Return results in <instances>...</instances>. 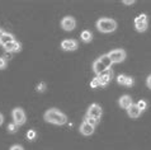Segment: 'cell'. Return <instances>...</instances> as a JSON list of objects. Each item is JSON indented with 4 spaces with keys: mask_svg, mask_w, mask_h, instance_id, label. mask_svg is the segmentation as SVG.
Returning a JSON list of instances; mask_svg holds the SVG:
<instances>
[{
    "mask_svg": "<svg viewBox=\"0 0 151 150\" xmlns=\"http://www.w3.org/2000/svg\"><path fill=\"white\" fill-rule=\"evenodd\" d=\"M61 27L62 30L66 31V32H70V31H74L75 27H76V20H75L74 17H64L61 19Z\"/></svg>",
    "mask_w": 151,
    "mask_h": 150,
    "instance_id": "6",
    "label": "cell"
},
{
    "mask_svg": "<svg viewBox=\"0 0 151 150\" xmlns=\"http://www.w3.org/2000/svg\"><path fill=\"white\" fill-rule=\"evenodd\" d=\"M118 105H119L121 108H123V110H127L128 107L132 106V98L129 97V95L124 94V95H122V97L118 99Z\"/></svg>",
    "mask_w": 151,
    "mask_h": 150,
    "instance_id": "11",
    "label": "cell"
},
{
    "mask_svg": "<svg viewBox=\"0 0 151 150\" xmlns=\"http://www.w3.org/2000/svg\"><path fill=\"white\" fill-rule=\"evenodd\" d=\"M43 118L46 122L53 123V125H58V126H62L68 122V117H66L65 113H62L61 111L56 110V108H50L45 112Z\"/></svg>",
    "mask_w": 151,
    "mask_h": 150,
    "instance_id": "1",
    "label": "cell"
},
{
    "mask_svg": "<svg viewBox=\"0 0 151 150\" xmlns=\"http://www.w3.org/2000/svg\"><path fill=\"white\" fill-rule=\"evenodd\" d=\"M127 115H128L131 118H133V120L138 118V117L141 116V110L137 107V105H133V103H132V106L127 108Z\"/></svg>",
    "mask_w": 151,
    "mask_h": 150,
    "instance_id": "12",
    "label": "cell"
},
{
    "mask_svg": "<svg viewBox=\"0 0 151 150\" xmlns=\"http://www.w3.org/2000/svg\"><path fill=\"white\" fill-rule=\"evenodd\" d=\"M93 70H94V73L96 74V76H98L99 74H102L103 71H106V70H108V69L102 64V62H100L99 59H96V60L93 62Z\"/></svg>",
    "mask_w": 151,
    "mask_h": 150,
    "instance_id": "16",
    "label": "cell"
},
{
    "mask_svg": "<svg viewBox=\"0 0 151 150\" xmlns=\"http://www.w3.org/2000/svg\"><path fill=\"white\" fill-rule=\"evenodd\" d=\"M80 134L81 135H84V136H90V135H93L94 134V126H91V125H89L86 122V121H84L83 120V122H81V125H80Z\"/></svg>",
    "mask_w": 151,
    "mask_h": 150,
    "instance_id": "10",
    "label": "cell"
},
{
    "mask_svg": "<svg viewBox=\"0 0 151 150\" xmlns=\"http://www.w3.org/2000/svg\"><path fill=\"white\" fill-rule=\"evenodd\" d=\"M27 137H28L29 140H33L36 137V132L35 131H28L27 132Z\"/></svg>",
    "mask_w": 151,
    "mask_h": 150,
    "instance_id": "25",
    "label": "cell"
},
{
    "mask_svg": "<svg viewBox=\"0 0 151 150\" xmlns=\"http://www.w3.org/2000/svg\"><path fill=\"white\" fill-rule=\"evenodd\" d=\"M149 27V20L146 14H140L135 19V28L137 32H145Z\"/></svg>",
    "mask_w": 151,
    "mask_h": 150,
    "instance_id": "5",
    "label": "cell"
},
{
    "mask_svg": "<svg viewBox=\"0 0 151 150\" xmlns=\"http://www.w3.org/2000/svg\"><path fill=\"white\" fill-rule=\"evenodd\" d=\"M146 85H147L149 89H151V75H149L147 79H146Z\"/></svg>",
    "mask_w": 151,
    "mask_h": 150,
    "instance_id": "26",
    "label": "cell"
},
{
    "mask_svg": "<svg viewBox=\"0 0 151 150\" xmlns=\"http://www.w3.org/2000/svg\"><path fill=\"white\" fill-rule=\"evenodd\" d=\"M4 48H5L6 52H19L20 50H22V46H20L19 42H17V41H14V42H10L4 46Z\"/></svg>",
    "mask_w": 151,
    "mask_h": 150,
    "instance_id": "14",
    "label": "cell"
},
{
    "mask_svg": "<svg viewBox=\"0 0 151 150\" xmlns=\"http://www.w3.org/2000/svg\"><path fill=\"white\" fill-rule=\"evenodd\" d=\"M99 60H100V62H102V64L106 66L107 69H111V66L113 65V64H112V61H111V59L108 57L107 53H106V55H102V56H100V57H99Z\"/></svg>",
    "mask_w": 151,
    "mask_h": 150,
    "instance_id": "18",
    "label": "cell"
},
{
    "mask_svg": "<svg viewBox=\"0 0 151 150\" xmlns=\"http://www.w3.org/2000/svg\"><path fill=\"white\" fill-rule=\"evenodd\" d=\"M100 84H99V80H98V78H94L93 80L90 81V88H99Z\"/></svg>",
    "mask_w": 151,
    "mask_h": 150,
    "instance_id": "22",
    "label": "cell"
},
{
    "mask_svg": "<svg viewBox=\"0 0 151 150\" xmlns=\"http://www.w3.org/2000/svg\"><path fill=\"white\" fill-rule=\"evenodd\" d=\"M96 78H98V80H99L100 87H106L113 79V71L111 69H108V70H106V71H103L102 74H99Z\"/></svg>",
    "mask_w": 151,
    "mask_h": 150,
    "instance_id": "8",
    "label": "cell"
},
{
    "mask_svg": "<svg viewBox=\"0 0 151 150\" xmlns=\"http://www.w3.org/2000/svg\"><path fill=\"white\" fill-rule=\"evenodd\" d=\"M10 150H24L23 146H20V145H13V146L10 148Z\"/></svg>",
    "mask_w": 151,
    "mask_h": 150,
    "instance_id": "27",
    "label": "cell"
},
{
    "mask_svg": "<svg viewBox=\"0 0 151 150\" xmlns=\"http://www.w3.org/2000/svg\"><path fill=\"white\" fill-rule=\"evenodd\" d=\"M123 4H126V5H133V4H135V1H133V0H131V1H129V0H124Z\"/></svg>",
    "mask_w": 151,
    "mask_h": 150,
    "instance_id": "28",
    "label": "cell"
},
{
    "mask_svg": "<svg viewBox=\"0 0 151 150\" xmlns=\"http://www.w3.org/2000/svg\"><path fill=\"white\" fill-rule=\"evenodd\" d=\"M6 68V60L3 59V57H0V70L5 69Z\"/></svg>",
    "mask_w": 151,
    "mask_h": 150,
    "instance_id": "23",
    "label": "cell"
},
{
    "mask_svg": "<svg viewBox=\"0 0 151 150\" xmlns=\"http://www.w3.org/2000/svg\"><path fill=\"white\" fill-rule=\"evenodd\" d=\"M3 122H4V116H3L1 113H0V126L3 125Z\"/></svg>",
    "mask_w": 151,
    "mask_h": 150,
    "instance_id": "29",
    "label": "cell"
},
{
    "mask_svg": "<svg viewBox=\"0 0 151 150\" xmlns=\"http://www.w3.org/2000/svg\"><path fill=\"white\" fill-rule=\"evenodd\" d=\"M45 89H46V84H45V83H40V84L37 85V90H38V92H45Z\"/></svg>",
    "mask_w": 151,
    "mask_h": 150,
    "instance_id": "24",
    "label": "cell"
},
{
    "mask_svg": "<svg viewBox=\"0 0 151 150\" xmlns=\"http://www.w3.org/2000/svg\"><path fill=\"white\" fill-rule=\"evenodd\" d=\"M3 33H4V31H3V30H0V36H1Z\"/></svg>",
    "mask_w": 151,
    "mask_h": 150,
    "instance_id": "30",
    "label": "cell"
},
{
    "mask_svg": "<svg viewBox=\"0 0 151 150\" xmlns=\"http://www.w3.org/2000/svg\"><path fill=\"white\" fill-rule=\"evenodd\" d=\"M117 83L121 85H126V87H131L133 84V79L132 78H129L127 76V75H123V74H121L117 76Z\"/></svg>",
    "mask_w": 151,
    "mask_h": 150,
    "instance_id": "13",
    "label": "cell"
},
{
    "mask_svg": "<svg viewBox=\"0 0 151 150\" xmlns=\"http://www.w3.org/2000/svg\"><path fill=\"white\" fill-rule=\"evenodd\" d=\"M96 30L102 33H111L117 30V22L111 18H100L96 20Z\"/></svg>",
    "mask_w": 151,
    "mask_h": 150,
    "instance_id": "2",
    "label": "cell"
},
{
    "mask_svg": "<svg viewBox=\"0 0 151 150\" xmlns=\"http://www.w3.org/2000/svg\"><path fill=\"white\" fill-rule=\"evenodd\" d=\"M18 127L19 126H17V125L13 122V123H9V125H8V132H9V134H15V132L17 131H18Z\"/></svg>",
    "mask_w": 151,
    "mask_h": 150,
    "instance_id": "19",
    "label": "cell"
},
{
    "mask_svg": "<svg viewBox=\"0 0 151 150\" xmlns=\"http://www.w3.org/2000/svg\"><path fill=\"white\" fill-rule=\"evenodd\" d=\"M108 57L111 59L112 61V64H119V62H122L126 60V51L122 48H114V50H112V51H109L107 53Z\"/></svg>",
    "mask_w": 151,
    "mask_h": 150,
    "instance_id": "3",
    "label": "cell"
},
{
    "mask_svg": "<svg viewBox=\"0 0 151 150\" xmlns=\"http://www.w3.org/2000/svg\"><path fill=\"white\" fill-rule=\"evenodd\" d=\"M12 117H13V122L17 125V126H22V125H24L27 121L26 113H24V111L19 107H17L12 111Z\"/></svg>",
    "mask_w": 151,
    "mask_h": 150,
    "instance_id": "4",
    "label": "cell"
},
{
    "mask_svg": "<svg viewBox=\"0 0 151 150\" xmlns=\"http://www.w3.org/2000/svg\"><path fill=\"white\" fill-rule=\"evenodd\" d=\"M102 107L99 105H96V103H93V105H90L89 108H88L86 111V117H93V118H96V120H100L102 117Z\"/></svg>",
    "mask_w": 151,
    "mask_h": 150,
    "instance_id": "7",
    "label": "cell"
},
{
    "mask_svg": "<svg viewBox=\"0 0 151 150\" xmlns=\"http://www.w3.org/2000/svg\"><path fill=\"white\" fill-rule=\"evenodd\" d=\"M91 40H93V33H91L90 31L85 30V31H83V32H81V41H83V42L89 43Z\"/></svg>",
    "mask_w": 151,
    "mask_h": 150,
    "instance_id": "17",
    "label": "cell"
},
{
    "mask_svg": "<svg viewBox=\"0 0 151 150\" xmlns=\"http://www.w3.org/2000/svg\"><path fill=\"white\" fill-rule=\"evenodd\" d=\"M84 121H86L88 123H89V125H91V126H94V127H95L96 125L99 123V120L93 118V117H86V116H85V118H84Z\"/></svg>",
    "mask_w": 151,
    "mask_h": 150,
    "instance_id": "20",
    "label": "cell"
},
{
    "mask_svg": "<svg viewBox=\"0 0 151 150\" xmlns=\"http://www.w3.org/2000/svg\"><path fill=\"white\" fill-rule=\"evenodd\" d=\"M136 105H137V107L141 110V112H142V111H145L146 108H147V103H146V101H142V99H141V101H138Z\"/></svg>",
    "mask_w": 151,
    "mask_h": 150,
    "instance_id": "21",
    "label": "cell"
},
{
    "mask_svg": "<svg viewBox=\"0 0 151 150\" xmlns=\"http://www.w3.org/2000/svg\"><path fill=\"white\" fill-rule=\"evenodd\" d=\"M78 41L75 40H64L61 42V48L64 51H75V50H78Z\"/></svg>",
    "mask_w": 151,
    "mask_h": 150,
    "instance_id": "9",
    "label": "cell"
},
{
    "mask_svg": "<svg viewBox=\"0 0 151 150\" xmlns=\"http://www.w3.org/2000/svg\"><path fill=\"white\" fill-rule=\"evenodd\" d=\"M15 38H14V36L12 35V33H6V32H4L1 36H0V45H3V46H5L8 43H10V42H14Z\"/></svg>",
    "mask_w": 151,
    "mask_h": 150,
    "instance_id": "15",
    "label": "cell"
}]
</instances>
